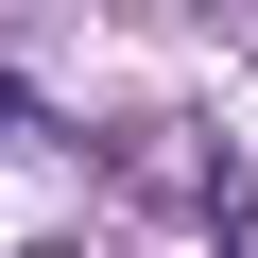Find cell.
<instances>
[{
	"label": "cell",
	"instance_id": "6da1fadb",
	"mask_svg": "<svg viewBox=\"0 0 258 258\" xmlns=\"http://www.w3.org/2000/svg\"><path fill=\"white\" fill-rule=\"evenodd\" d=\"M207 18H224V35H241V52H258V0H207Z\"/></svg>",
	"mask_w": 258,
	"mask_h": 258
}]
</instances>
